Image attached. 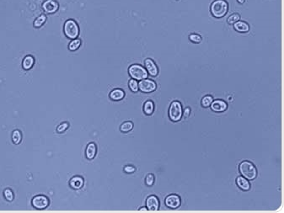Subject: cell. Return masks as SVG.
Wrapping results in <instances>:
<instances>
[{"mask_svg":"<svg viewBox=\"0 0 284 213\" xmlns=\"http://www.w3.org/2000/svg\"><path fill=\"white\" fill-rule=\"evenodd\" d=\"M210 11L213 17H224L229 11V3L226 0H215L211 4Z\"/></svg>","mask_w":284,"mask_h":213,"instance_id":"1","label":"cell"},{"mask_svg":"<svg viewBox=\"0 0 284 213\" xmlns=\"http://www.w3.org/2000/svg\"><path fill=\"white\" fill-rule=\"evenodd\" d=\"M239 172L242 174V176L244 177L245 179L251 180V179H256L257 175V170L255 165L252 163L244 161L239 165Z\"/></svg>","mask_w":284,"mask_h":213,"instance_id":"2","label":"cell"},{"mask_svg":"<svg viewBox=\"0 0 284 213\" xmlns=\"http://www.w3.org/2000/svg\"><path fill=\"white\" fill-rule=\"evenodd\" d=\"M128 73L133 79L141 80L147 78L148 73L147 70L139 64H133L128 68Z\"/></svg>","mask_w":284,"mask_h":213,"instance_id":"3","label":"cell"},{"mask_svg":"<svg viewBox=\"0 0 284 213\" xmlns=\"http://www.w3.org/2000/svg\"><path fill=\"white\" fill-rule=\"evenodd\" d=\"M182 105L179 101H174L171 103L170 109H169V117L170 119L174 121H179L182 118Z\"/></svg>","mask_w":284,"mask_h":213,"instance_id":"4","label":"cell"},{"mask_svg":"<svg viewBox=\"0 0 284 213\" xmlns=\"http://www.w3.org/2000/svg\"><path fill=\"white\" fill-rule=\"evenodd\" d=\"M64 33L69 39H76L79 34V28L73 20H68L64 24Z\"/></svg>","mask_w":284,"mask_h":213,"instance_id":"5","label":"cell"},{"mask_svg":"<svg viewBox=\"0 0 284 213\" xmlns=\"http://www.w3.org/2000/svg\"><path fill=\"white\" fill-rule=\"evenodd\" d=\"M156 88L157 85L155 82L151 79L145 78V79L141 80L138 83V88H139V90H141L143 93H151V92H153V91L156 89Z\"/></svg>","mask_w":284,"mask_h":213,"instance_id":"6","label":"cell"},{"mask_svg":"<svg viewBox=\"0 0 284 213\" xmlns=\"http://www.w3.org/2000/svg\"><path fill=\"white\" fill-rule=\"evenodd\" d=\"M32 205L35 208L41 210V209H45L46 207H47V206L49 205V201L46 196H37L32 200Z\"/></svg>","mask_w":284,"mask_h":213,"instance_id":"7","label":"cell"},{"mask_svg":"<svg viewBox=\"0 0 284 213\" xmlns=\"http://www.w3.org/2000/svg\"><path fill=\"white\" fill-rule=\"evenodd\" d=\"M181 204V200L177 195H170L165 199V205L171 209H176Z\"/></svg>","mask_w":284,"mask_h":213,"instance_id":"8","label":"cell"},{"mask_svg":"<svg viewBox=\"0 0 284 213\" xmlns=\"http://www.w3.org/2000/svg\"><path fill=\"white\" fill-rule=\"evenodd\" d=\"M144 65L145 69L147 70L148 73L149 74L150 76L155 77V76L158 75V73H159V69H158V67H157V65L155 64V63L153 62V60L150 59V58L146 59L144 62Z\"/></svg>","mask_w":284,"mask_h":213,"instance_id":"9","label":"cell"},{"mask_svg":"<svg viewBox=\"0 0 284 213\" xmlns=\"http://www.w3.org/2000/svg\"><path fill=\"white\" fill-rule=\"evenodd\" d=\"M58 3L55 0H46L42 4L44 11L47 14H53L58 9Z\"/></svg>","mask_w":284,"mask_h":213,"instance_id":"10","label":"cell"},{"mask_svg":"<svg viewBox=\"0 0 284 213\" xmlns=\"http://www.w3.org/2000/svg\"><path fill=\"white\" fill-rule=\"evenodd\" d=\"M211 109L215 112H224L227 110V103L221 100H216L211 104Z\"/></svg>","mask_w":284,"mask_h":213,"instance_id":"11","label":"cell"},{"mask_svg":"<svg viewBox=\"0 0 284 213\" xmlns=\"http://www.w3.org/2000/svg\"><path fill=\"white\" fill-rule=\"evenodd\" d=\"M146 206L148 210L149 211H158L159 207V201L155 196H148L146 201Z\"/></svg>","mask_w":284,"mask_h":213,"instance_id":"12","label":"cell"},{"mask_svg":"<svg viewBox=\"0 0 284 213\" xmlns=\"http://www.w3.org/2000/svg\"><path fill=\"white\" fill-rule=\"evenodd\" d=\"M233 28L235 31L240 32V33H247V32L250 31V29L248 23H246L245 21H240V20L233 24Z\"/></svg>","mask_w":284,"mask_h":213,"instance_id":"13","label":"cell"},{"mask_svg":"<svg viewBox=\"0 0 284 213\" xmlns=\"http://www.w3.org/2000/svg\"><path fill=\"white\" fill-rule=\"evenodd\" d=\"M236 184L243 191H249L250 189V184L247 179L243 176H239L236 179Z\"/></svg>","mask_w":284,"mask_h":213,"instance_id":"14","label":"cell"},{"mask_svg":"<svg viewBox=\"0 0 284 213\" xmlns=\"http://www.w3.org/2000/svg\"><path fill=\"white\" fill-rule=\"evenodd\" d=\"M124 96H125L124 91L122 90V89H120V88L114 89V90L111 91V94H110V98L112 100H115V101H118V100H122L124 98Z\"/></svg>","mask_w":284,"mask_h":213,"instance_id":"15","label":"cell"},{"mask_svg":"<svg viewBox=\"0 0 284 213\" xmlns=\"http://www.w3.org/2000/svg\"><path fill=\"white\" fill-rule=\"evenodd\" d=\"M95 154H96V146L93 142L89 143L87 146V148H86V157H87V159H94V156H95Z\"/></svg>","mask_w":284,"mask_h":213,"instance_id":"16","label":"cell"},{"mask_svg":"<svg viewBox=\"0 0 284 213\" xmlns=\"http://www.w3.org/2000/svg\"><path fill=\"white\" fill-rule=\"evenodd\" d=\"M35 60L33 58V57L31 56H27L25 57V59L23 60V68H25L26 70H28L30 68H32V66L34 65Z\"/></svg>","mask_w":284,"mask_h":213,"instance_id":"17","label":"cell"},{"mask_svg":"<svg viewBox=\"0 0 284 213\" xmlns=\"http://www.w3.org/2000/svg\"><path fill=\"white\" fill-rule=\"evenodd\" d=\"M84 180L80 177H74L70 181V185L74 189H80L83 186Z\"/></svg>","mask_w":284,"mask_h":213,"instance_id":"18","label":"cell"},{"mask_svg":"<svg viewBox=\"0 0 284 213\" xmlns=\"http://www.w3.org/2000/svg\"><path fill=\"white\" fill-rule=\"evenodd\" d=\"M143 111H144V113L148 116L153 114V111H154V105H153V101H151V100L146 101L144 106H143Z\"/></svg>","mask_w":284,"mask_h":213,"instance_id":"19","label":"cell"},{"mask_svg":"<svg viewBox=\"0 0 284 213\" xmlns=\"http://www.w3.org/2000/svg\"><path fill=\"white\" fill-rule=\"evenodd\" d=\"M81 45V40L79 39H74V40H72L71 42L69 43V45H68V49L70 50V51H76L77 49L79 48Z\"/></svg>","mask_w":284,"mask_h":213,"instance_id":"20","label":"cell"},{"mask_svg":"<svg viewBox=\"0 0 284 213\" xmlns=\"http://www.w3.org/2000/svg\"><path fill=\"white\" fill-rule=\"evenodd\" d=\"M46 17L44 14H41L37 19L35 20L34 26L36 28H39V27H41L46 22Z\"/></svg>","mask_w":284,"mask_h":213,"instance_id":"21","label":"cell"},{"mask_svg":"<svg viewBox=\"0 0 284 213\" xmlns=\"http://www.w3.org/2000/svg\"><path fill=\"white\" fill-rule=\"evenodd\" d=\"M213 101V97L211 96V95H206L202 98V105L205 108H208L211 105L212 102Z\"/></svg>","mask_w":284,"mask_h":213,"instance_id":"22","label":"cell"},{"mask_svg":"<svg viewBox=\"0 0 284 213\" xmlns=\"http://www.w3.org/2000/svg\"><path fill=\"white\" fill-rule=\"evenodd\" d=\"M133 128V124L131 121H127V122H124L121 125V131L122 132H128V131H130Z\"/></svg>","mask_w":284,"mask_h":213,"instance_id":"23","label":"cell"},{"mask_svg":"<svg viewBox=\"0 0 284 213\" xmlns=\"http://www.w3.org/2000/svg\"><path fill=\"white\" fill-rule=\"evenodd\" d=\"M240 20V15L239 14H233L230 15L229 17L227 19V22L228 24H229V25H233L234 23H236L237 21H239Z\"/></svg>","mask_w":284,"mask_h":213,"instance_id":"24","label":"cell"},{"mask_svg":"<svg viewBox=\"0 0 284 213\" xmlns=\"http://www.w3.org/2000/svg\"><path fill=\"white\" fill-rule=\"evenodd\" d=\"M21 138H22V136H21L20 131H18V130L14 131V132L12 134V139H13V142H14L15 144H19L20 142V141H21Z\"/></svg>","mask_w":284,"mask_h":213,"instance_id":"25","label":"cell"},{"mask_svg":"<svg viewBox=\"0 0 284 213\" xmlns=\"http://www.w3.org/2000/svg\"><path fill=\"white\" fill-rule=\"evenodd\" d=\"M128 85H129V88H131V90L132 92H137V91L139 90V88H138V83L137 82V80L133 79V78L129 81Z\"/></svg>","mask_w":284,"mask_h":213,"instance_id":"26","label":"cell"},{"mask_svg":"<svg viewBox=\"0 0 284 213\" xmlns=\"http://www.w3.org/2000/svg\"><path fill=\"white\" fill-rule=\"evenodd\" d=\"M189 39L191 42L193 43H200L202 40V37L198 34L193 33V34H190L189 36Z\"/></svg>","mask_w":284,"mask_h":213,"instance_id":"27","label":"cell"},{"mask_svg":"<svg viewBox=\"0 0 284 213\" xmlns=\"http://www.w3.org/2000/svg\"><path fill=\"white\" fill-rule=\"evenodd\" d=\"M145 183L148 186H152L153 185V183H154V176H153V174H152V173L148 174L147 177H146V179H145Z\"/></svg>","mask_w":284,"mask_h":213,"instance_id":"28","label":"cell"},{"mask_svg":"<svg viewBox=\"0 0 284 213\" xmlns=\"http://www.w3.org/2000/svg\"><path fill=\"white\" fill-rule=\"evenodd\" d=\"M4 196H5L6 200L9 201H11L14 199V194H13L11 190H9V189L4 191Z\"/></svg>","mask_w":284,"mask_h":213,"instance_id":"29","label":"cell"},{"mask_svg":"<svg viewBox=\"0 0 284 213\" xmlns=\"http://www.w3.org/2000/svg\"><path fill=\"white\" fill-rule=\"evenodd\" d=\"M68 123H63V124H61V125L57 127V131L58 132H63L64 131H66V129L68 128Z\"/></svg>","mask_w":284,"mask_h":213,"instance_id":"30","label":"cell"},{"mask_svg":"<svg viewBox=\"0 0 284 213\" xmlns=\"http://www.w3.org/2000/svg\"><path fill=\"white\" fill-rule=\"evenodd\" d=\"M135 170H136L135 168H134L133 166H131V165H128V166H126L125 168H124V171H125L126 173H133Z\"/></svg>","mask_w":284,"mask_h":213,"instance_id":"31","label":"cell"},{"mask_svg":"<svg viewBox=\"0 0 284 213\" xmlns=\"http://www.w3.org/2000/svg\"><path fill=\"white\" fill-rule=\"evenodd\" d=\"M189 114H190V108H186L185 111V113H184V116H188Z\"/></svg>","mask_w":284,"mask_h":213,"instance_id":"32","label":"cell"},{"mask_svg":"<svg viewBox=\"0 0 284 213\" xmlns=\"http://www.w3.org/2000/svg\"><path fill=\"white\" fill-rule=\"evenodd\" d=\"M237 1H238V3H240V4H243V3L245 2V0H237Z\"/></svg>","mask_w":284,"mask_h":213,"instance_id":"33","label":"cell"},{"mask_svg":"<svg viewBox=\"0 0 284 213\" xmlns=\"http://www.w3.org/2000/svg\"><path fill=\"white\" fill-rule=\"evenodd\" d=\"M139 211H148V208H146V207H141L139 209Z\"/></svg>","mask_w":284,"mask_h":213,"instance_id":"34","label":"cell"}]
</instances>
